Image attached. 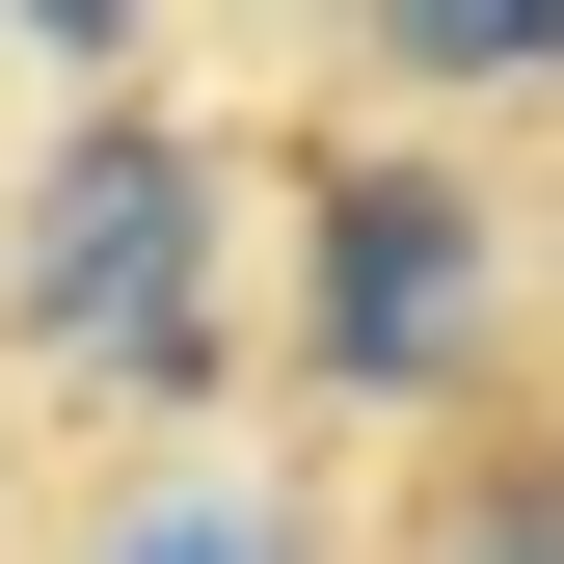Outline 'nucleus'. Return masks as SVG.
<instances>
[{
	"instance_id": "3",
	"label": "nucleus",
	"mask_w": 564,
	"mask_h": 564,
	"mask_svg": "<svg viewBox=\"0 0 564 564\" xmlns=\"http://www.w3.org/2000/svg\"><path fill=\"white\" fill-rule=\"evenodd\" d=\"M377 54H403V82H564V28H538V0H403Z\"/></svg>"
},
{
	"instance_id": "2",
	"label": "nucleus",
	"mask_w": 564,
	"mask_h": 564,
	"mask_svg": "<svg viewBox=\"0 0 564 564\" xmlns=\"http://www.w3.org/2000/svg\"><path fill=\"white\" fill-rule=\"evenodd\" d=\"M457 323H484V216L431 162H323V377L403 403V377H457Z\"/></svg>"
},
{
	"instance_id": "4",
	"label": "nucleus",
	"mask_w": 564,
	"mask_h": 564,
	"mask_svg": "<svg viewBox=\"0 0 564 564\" xmlns=\"http://www.w3.org/2000/svg\"><path fill=\"white\" fill-rule=\"evenodd\" d=\"M457 564H564V457H484V511H457Z\"/></svg>"
},
{
	"instance_id": "1",
	"label": "nucleus",
	"mask_w": 564,
	"mask_h": 564,
	"mask_svg": "<svg viewBox=\"0 0 564 564\" xmlns=\"http://www.w3.org/2000/svg\"><path fill=\"white\" fill-rule=\"evenodd\" d=\"M188 134H82V162L28 188V349H108V377H216V323H188Z\"/></svg>"
},
{
	"instance_id": "5",
	"label": "nucleus",
	"mask_w": 564,
	"mask_h": 564,
	"mask_svg": "<svg viewBox=\"0 0 564 564\" xmlns=\"http://www.w3.org/2000/svg\"><path fill=\"white\" fill-rule=\"evenodd\" d=\"M108 564H296L269 511H162V538H108Z\"/></svg>"
}]
</instances>
